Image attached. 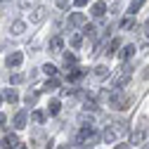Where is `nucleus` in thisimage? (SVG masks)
I'll list each match as a JSON object with an SVG mask.
<instances>
[{
  "label": "nucleus",
  "instance_id": "15",
  "mask_svg": "<svg viewBox=\"0 0 149 149\" xmlns=\"http://www.w3.org/2000/svg\"><path fill=\"white\" fill-rule=\"evenodd\" d=\"M24 125H26V111H19L14 116V128H24Z\"/></svg>",
  "mask_w": 149,
  "mask_h": 149
},
{
  "label": "nucleus",
  "instance_id": "6",
  "mask_svg": "<svg viewBox=\"0 0 149 149\" xmlns=\"http://www.w3.org/2000/svg\"><path fill=\"white\" fill-rule=\"evenodd\" d=\"M85 24V14L83 12H73L69 17V26H83Z\"/></svg>",
  "mask_w": 149,
  "mask_h": 149
},
{
  "label": "nucleus",
  "instance_id": "21",
  "mask_svg": "<svg viewBox=\"0 0 149 149\" xmlns=\"http://www.w3.org/2000/svg\"><path fill=\"white\" fill-rule=\"evenodd\" d=\"M83 33H85L88 38L92 40V38H95V36H97V26H92V24H90V26H85V31H83Z\"/></svg>",
  "mask_w": 149,
  "mask_h": 149
},
{
  "label": "nucleus",
  "instance_id": "12",
  "mask_svg": "<svg viewBox=\"0 0 149 149\" xmlns=\"http://www.w3.org/2000/svg\"><path fill=\"white\" fill-rule=\"evenodd\" d=\"M78 123H81L83 128H95V118L88 116V114H81V116H78Z\"/></svg>",
  "mask_w": 149,
  "mask_h": 149
},
{
  "label": "nucleus",
  "instance_id": "38",
  "mask_svg": "<svg viewBox=\"0 0 149 149\" xmlns=\"http://www.w3.org/2000/svg\"><path fill=\"white\" fill-rule=\"evenodd\" d=\"M22 149H26V147H22Z\"/></svg>",
  "mask_w": 149,
  "mask_h": 149
},
{
  "label": "nucleus",
  "instance_id": "37",
  "mask_svg": "<svg viewBox=\"0 0 149 149\" xmlns=\"http://www.w3.org/2000/svg\"><path fill=\"white\" fill-rule=\"evenodd\" d=\"M59 149H69V144H62V147H59Z\"/></svg>",
  "mask_w": 149,
  "mask_h": 149
},
{
  "label": "nucleus",
  "instance_id": "1",
  "mask_svg": "<svg viewBox=\"0 0 149 149\" xmlns=\"http://www.w3.org/2000/svg\"><path fill=\"white\" fill-rule=\"evenodd\" d=\"M128 104H130V97L123 90H109V107L111 109L123 111V109H128Z\"/></svg>",
  "mask_w": 149,
  "mask_h": 149
},
{
  "label": "nucleus",
  "instance_id": "29",
  "mask_svg": "<svg viewBox=\"0 0 149 149\" xmlns=\"http://www.w3.org/2000/svg\"><path fill=\"white\" fill-rule=\"evenodd\" d=\"M43 71L47 73V76H54V71H57V69H54L52 64H45V66H43Z\"/></svg>",
  "mask_w": 149,
  "mask_h": 149
},
{
  "label": "nucleus",
  "instance_id": "19",
  "mask_svg": "<svg viewBox=\"0 0 149 149\" xmlns=\"http://www.w3.org/2000/svg\"><path fill=\"white\" fill-rule=\"evenodd\" d=\"M24 29H26V24H24V22H14L10 31H12L14 36H22V33H24Z\"/></svg>",
  "mask_w": 149,
  "mask_h": 149
},
{
  "label": "nucleus",
  "instance_id": "14",
  "mask_svg": "<svg viewBox=\"0 0 149 149\" xmlns=\"http://www.w3.org/2000/svg\"><path fill=\"white\" fill-rule=\"evenodd\" d=\"M59 109H62V104H59L57 100H52V102L47 104V114H50V116H57V114H59Z\"/></svg>",
  "mask_w": 149,
  "mask_h": 149
},
{
  "label": "nucleus",
  "instance_id": "5",
  "mask_svg": "<svg viewBox=\"0 0 149 149\" xmlns=\"http://www.w3.org/2000/svg\"><path fill=\"white\" fill-rule=\"evenodd\" d=\"M85 76V69H71L69 73H66V81L69 83H76V81H81Z\"/></svg>",
  "mask_w": 149,
  "mask_h": 149
},
{
  "label": "nucleus",
  "instance_id": "24",
  "mask_svg": "<svg viewBox=\"0 0 149 149\" xmlns=\"http://www.w3.org/2000/svg\"><path fill=\"white\" fill-rule=\"evenodd\" d=\"M10 83H12V85H19V83H24V76H22V73H12V76H10Z\"/></svg>",
  "mask_w": 149,
  "mask_h": 149
},
{
  "label": "nucleus",
  "instance_id": "2",
  "mask_svg": "<svg viewBox=\"0 0 149 149\" xmlns=\"http://www.w3.org/2000/svg\"><path fill=\"white\" fill-rule=\"evenodd\" d=\"M125 133H128V125H125V123H111V125L104 128L102 137H104V142H116V140L123 137Z\"/></svg>",
  "mask_w": 149,
  "mask_h": 149
},
{
  "label": "nucleus",
  "instance_id": "34",
  "mask_svg": "<svg viewBox=\"0 0 149 149\" xmlns=\"http://www.w3.org/2000/svg\"><path fill=\"white\" fill-rule=\"evenodd\" d=\"M57 5L59 7H69V0H57Z\"/></svg>",
  "mask_w": 149,
  "mask_h": 149
},
{
  "label": "nucleus",
  "instance_id": "31",
  "mask_svg": "<svg viewBox=\"0 0 149 149\" xmlns=\"http://www.w3.org/2000/svg\"><path fill=\"white\" fill-rule=\"evenodd\" d=\"M142 29H144V36H147V40H149V19L144 22V26H142Z\"/></svg>",
  "mask_w": 149,
  "mask_h": 149
},
{
  "label": "nucleus",
  "instance_id": "35",
  "mask_svg": "<svg viewBox=\"0 0 149 149\" xmlns=\"http://www.w3.org/2000/svg\"><path fill=\"white\" fill-rule=\"evenodd\" d=\"M116 149H130V147H128V144H125V142H123V144H118V147H116Z\"/></svg>",
  "mask_w": 149,
  "mask_h": 149
},
{
  "label": "nucleus",
  "instance_id": "16",
  "mask_svg": "<svg viewBox=\"0 0 149 149\" xmlns=\"http://www.w3.org/2000/svg\"><path fill=\"white\" fill-rule=\"evenodd\" d=\"M107 76H109V66H104V64L95 66V78H107Z\"/></svg>",
  "mask_w": 149,
  "mask_h": 149
},
{
  "label": "nucleus",
  "instance_id": "30",
  "mask_svg": "<svg viewBox=\"0 0 149 149\" xmlns=\"http://www.w3.org/2000/svg\"><path fill=\"white\" fill-rule=\"evenodd\" d=\"M140 140H142V130H137V133H135V135H133V144H137V142H140Z\"/></svg>",
  "mask_w": 149,
  "mask_h": 149
},
{
  "label": "nucleus",
  "instance_id": "10",
  "mask_svg": "<svg viewBox=\"0 0 149 149\" xmlns=\"http://www.w3.org/2000/svg\"><path fill=\"white\" fill-rule=\"evenodd\" d=\"M24 62V54L22 52H12L10 57H7V66H19Z\"/></svg>",
  "mask_w": 149,
  "mask_h": 149
},
{
  "label": "nucleus",
  "instance_id": "28",
  "mask_svg": "<svg viewBox=\"0 0 149 149\" xmlns=\"http://www.w3.org/2000/svg\"><path fill=\"white\" fill-rule=\"evenodd\" d=\"M36 102H38V95H36V92H29V95H26V104L31 107V104H36Z\"/></svg>",
  "mask_w": 149,
  "mask_h": 149
},
{
  "label": "nucleus",
  "instance_id": "8",
  "mask_svg": "<svg viewBox=\"0 0 149 149\" xmlns=\"http://www.w3.org/2000/svg\"><path fill=\"white\" fill-rule=\"evenodd\" d=\"M104 14H107V3H95L92 5V17L95 19H102Z\"/></svg>",
  "mask_w": 149,
  "mask_h": 149
},
{
  "label": "nucleus",
  "instance_id": "32",
  "mask_svg": "<svg viewBox=\"0 0 149 149\" xmlns=\"http://www.w3.org/2000/svg\"><path fill=\"white\" fill-rule=\"evenodd\" d=\"M73 5H76V7H83V5H88V0H73Z\"/></svg>",
  "mask_w": 149,
  "mask_h": 149
},
{
  "label": "nucleus",
  "instance_id": "25",
  "mask_svg": "<svg viewBox=\"0 0 149 149\" xmlns=\"http://www.w3.org/2000/svg\"><path fill=\"white\" fill-rule=\"evenodd\" d=\"M83 109H85V111H95V109H97V102H95V100H85Z\"/></svg>",
  "mask_w": 149,
  "mask_h": 149
},
{
  "label": "nucleus",
  "instance_id": "11",
  "mask_svg": "<svg viewBox=\"0 0 149 149\" xmlns=\"http://www.w3.org/2000/svg\"><path fill=\"white\" fill-rule=\"evenodd\" d=\"M17 144H19V137H17V135H5V140H3L5 149H14Z\"/></svg>",
  "mask_w": 149,
  "mask_h": 149
},
{
  "label": "nucleus",
  "instance_id": "23",
  "mask_svg": "<svg viewBox=\"0 0 149 149\" xmlns=\"http://www.w3.org/2000/svg\"><path fill=\"white\" fill-rule=\"evenodd\" d=\"M64 64H66V66H73V64H76V54L66 52V54H64Z\"/></svg>",
  "mask_w": 149,
  "mask_h": 149
},
{
  "label": "nucleus",
  "instance_id": "7",
  "mask_svg": "<svg viewBox=\"0 0 149 149\" xmlns=\"http://www.w3.org/2000/svg\"><path fill=\"white\" fill-rule=\"evenodd\" d=\"M62 47H64V38L62 36H52L50 38V50L52 52H62Z\"/></svg>",
  "mask_w": 149,
  "mask_h": 149
},
{
  "label": "nucleus",
  "instance_id": "18",
  "mask_svg": "<svg viewBox=\"0 0 149 149\" xmlns=\"http://www.w3.org/2000/svg\"><path fill=\"white\" fill-rule=\"evenodd\" d=\"M142 5H144V0H133V3H130V5H128V14H130V17H133V14H135V12H137V10L142 7Z\"/></svg>",
  "mask_w": 149,
  "mask_h": 149
},
{
  "label": "nucleus",
  "instance_id": "26",
  "mask_svg": "<svg viewBox=\"0 0 149 149\" xmlns=\"http://www.w3.org/2000/svg\"><path fill=\"white\" fill-rule=\"evenodd\" d=\"M31 118H33L36 123H43V121H45V114H43V111H33V114H31Z\"/></svg>",
  "mask_w": 149,
  "mask_h": 149
},
{
  "label": "nucleus",
  "instance_id": "27",
  "mask_svg": "<svg viewBox=\"0 0 149 149\" xmlns=\"http://www.w3.org/2000/svg\"><path fill=\"white\" fill-rule=\"evenodd\" d=\"M36 3H38V0H19V7H22V10H29V7H33Z\"/></svg>",
  "mask_w": 149,
  "mask_h": 149
},
{
  "label": "nucleus",
  "instance_id": "33",
  "mask_svg": "<svg viewBox=\"0 0 149 149\" xmlns=\"http://www.w3.org/2000/svg\"><path fill=\"white\" fill-rule=\"evenodd\" d=\"M62 95H64V97H69V95H73V88H66V90H62Z\"/></svg>",
  "mask_w": 149,
  "mask_h": 149
},
{
  "label": "nucleus",
  "instance_id": "4",
  "mask_svg": "<svg viewBox=\"0 0 149 149\" xmlns=\"http://www.w3.org/2000/svg\"><path fill=\"white\" fill-rule=\"evenodd\" d=\"M45 19H47V10L45 7H36L31 12V24H43Z\"/></svg>",
  "mask_w": 149,
  "mask_h": 149
},
{
  "label": "nucleus",
  "instance_id": "9",
  "mask_svg": "<svg viewBox=\"0 0 149 149\" xmlns=\"http://www.w3.org/2000/svg\"><path fill=\"white\" fill-rule=\"evenodd\" d=\"M133 54H135V45H123V47H121V52H118V57H121L123 62H128L130 57H133Z\"/></svg>",
  "mask_w": 149,
  "mask_h": 149
},
{
  "label": "nucleus",
  "instance_id": "36",
  "mask_svg": "<svg viewBox=\"0 0 149 149\" xmlns=\"http://www.w3.org/2000/svg\"><path fill=\"white\" fill-rule=\"evenodd\" d=\"M0 123H5V114H0Z\"/></svg>",
  "mask_w": 149,
  "mask_h": 149
},
{
  "label": "nucleus",
  "instance_id": "17",
  "mask_svg": "<svg viewBox=\"0 0 149 149\" xmlns=\"http://www.w3.org/2000/svg\"><path fill=\"white\" fill-rule=\"evenodd\" d=\"M57 88H59V81H57V78H50V81L43 85V90H45V92H54Z\"/></svg>",
  "mask_w": 149,
  "mask_h": 149
},
{
  "label": "nucleus",
  "instance_id": "22",
  "mask_svg": "<svg viewBox=\"0 0 149 149\" xmlns=\"http://www.w3.org/2000/svg\"><path fill=\"white\" fill-rule=\"evenodd\" d=\"M69 43H71V47H81L83 36H78V33H76V36H71V40H69Z\"/></svg>",
  "mask_w": 149,
  "mask_h": 149
},
{
  "label": "nucleus",
  "instance_id": "3",
  "mask_svg": "<svg viewBox=\"0 0 149 149\" xmlns=\"http://www.w3.org/2000/svg\"><path fill=\"white\" fill-rule=\"evenodd\" d=\"M130 73H133V66H130V64H125V66H123V71L118 73V76H116L114 81H111V90H121L123 85H128V81H130Z\"/></svg>",
  "mask_w": 149,
  "mask_h": 149
},
{
  "label": "nucleus",
  "instance_id": "13",
  "mask_svg": "<svg viewBox=\"0 0 149 149\" xmlns=\"http://www.w3.org/2000/svg\"><path fill=\"white\" fill-rule=\"evenodd\" d=\"M133 26H135V17L128 14V17H123V19H121V29H123V31H130Z\"/></svg>",
  "mask_w": 149,
  "mask_h": 149
},
{
  "label": "nucleus",
  "instance_id": "20",
  "mask_svg": "<svg viewBox=\"0 0 149 149\" xmlns=\"http://www.w3.org/2000/svg\"><path fill=\"white\" fill-rule=\"evenodd\" d=\"M5 100H7L10 104H17V102H19V97H17L14 90H7V92H5Z\"/></svg>",
  "mask_w": 149,
  "mask_h": 149
}]
</instances>
